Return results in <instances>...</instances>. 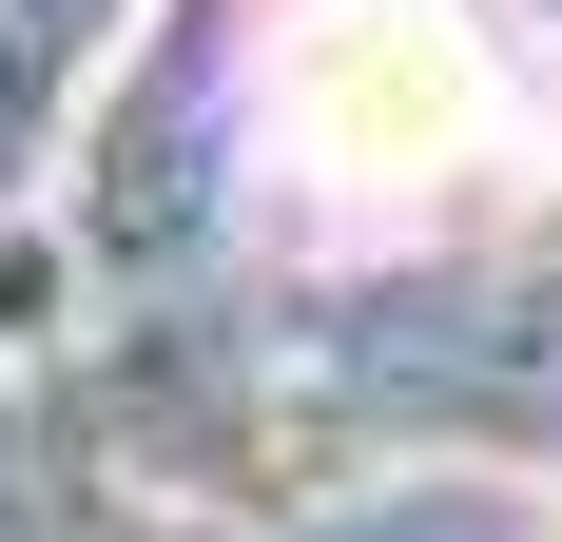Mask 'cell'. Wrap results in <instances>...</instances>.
<instances>
[{
    "instance_id": "1",
    "label": "cell",
    "mask_w": 562,
    "mask_h": 542,
    "mask_svg": "<svg viewBox=\"0 0 562 542\" xmlns=\"http://www.w3.org/2000/svg\"><path fill=\"white\" fill-rule=\"evenodd\" d=\"M272 156L311 214L427 233L524 174V58L465 0H291L272 20Z\"/></svg>"
}]
</instances>
